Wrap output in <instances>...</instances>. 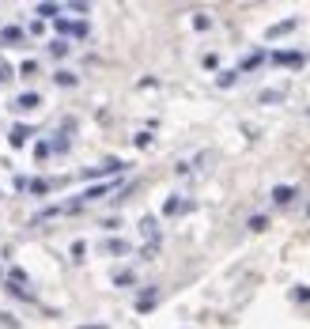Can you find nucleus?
I'll return each instance as SVG.
<instances>
[{
  "mask_svg": "<svg viewBox=\"0 0 310 329\" xmlns=\"http://www.w3.org/2000/svg\"><path fill=\"white\" fill-rule=\"evenodd\" d=\"M273 61L276 64H303V53H284L280 50V53H273Z\"/></svg>",
  "mask_w": 310,
  "mask_h": 329,
  "instance_id": "nucleus-7",
  "label": "nucleus"
},
{
  "mask_svg": "<svg viewBox=\"0 0 310 329\" xmlns=\"http://www.w3.org/2000/svg\"><path fill=\"white\" fill-rule=\"evenodd\" d=\"M31 189H34V193H50V182L38 178V182H31Z\"/></svg>",
  "mask_w": 310,
  "mask_h": 329,
  "instance_id": "nucleus-17",
  "label": "nucleus"
},
{
  "mask_svg": "<svg viewBox=\"0 0 310 329\" xmlns=\"http://www.w3.org/2000/svg\"><path fill=\"white\" fill-rule=\"evenodd\" d=\"M121 170H125V163H121V159H106L102 167H91V170H87V178H102V174H121Z\"/></svg>",
  "mask_w": 310,
  "mask_h": 329,
  "instance_id": "nucleus-1",
  "label": "nucleus"
},
{
  "mask_svg": "<svg viewBox=\"0 0 310 329\" xmlns=\"http://www.w3.org/2000/svg\"><path fill=\"white\" fill-rule=\"evenodd\" d=\"M57 83H61V87H72L76 76H72V72H57Z\"/></svg>",
  "mask_w": 310,
  "mask_h": 329,
  "instance_id": "nucleus-14",
  "label": "nucleus"
},
{
  "mask_svg": "<svg viewBox=\"0 0 310 329\" xmlns=\"http://www.w3.org/2000/svg\"><path fill=\"white\" fill-rule=\"evenodd\" d=\"M292 27H295V23H292V19H287V23H276V27H273V31H269V38H276V34H287V31H292Z\"/></svg>",
  "mask_w": 310,
  "mask_h": 329,
  "instance_id": "nucleus-13",
  "label": "nucleus"
},
{
  "mask_svg": "<svg viewBox=\"0 0 310 329\" xmlns=\"http://www.w3.org/2000/svg\"><path fill=\"white\" fill-rule=\"evenodd\" d=\"M38 15L42 19H57L61 15V4H38Z\"/></svg>",
  "mask_w": 310,
  "mask_h": 329,
  "instance_id": "nucleus-10",
  "label": "nucleus"
},
{
  "mask_svg": "<svg viewBox=\"0 0 310 329\" xmlns=\"http://www.w3.org/2000/svg\"><path fill=\"white\" fill-rule=\"evenodd\" d=\"M27 140H31V129H27V125H15L12 137H8V144H12V148H23Z\"/></svg>",
  "mask_w": 310,
  "mask_h": 329,
  "instance_id": "nucleus-3",
  "label": "nucleus"
},
{
  "mask_svg": "<svg viewBox=\"0 0 310 329\" xmlns=\"http://www.w3.org/2000/svg\"><path fill=\"white\" fill-rule=\"evenodd\" d=\"M38 102H42V99H38L34 91H27V95H19V99H15V110H34Z\"/></svg>",
  "mask_w": 310,
  "mask_h": 329,
  "instance_id": "nucleus-5",
  "label": "nucleus"
},
{
  "mask_svg": "<svg viewBox=\"0 0 310 329\" xmlns=\"http://www.w3.org/2000/svg\"><path fill=\"white\" fill-rule=\"evenodd\" d=\"M106 254H129V243H121V238H110V243H102Z\"/></svg>",
  "mask_w": 310,
  "mask_h": 329,
  "instance_id": "nucleus-8",
  "label": "nucleus"
},
{
  "mask_svg": "<svg viewBox=\"0 0 310 329\" xmlns=\"http://www.w3.org/2000/svg\"><path fill=\"white\" fill-rule=\"evenodd\" d=\"M235 76L238 72H219V87H231V83H235Z\"/></svg>",
  "mask_w": 310,
  "mask_h": 329,
  "instance_id": "nucleus-16",
  "label": "nucleus"
},
{
  "mask_svg": "<svg viewBox=\"0 0 310 329\" xmlns=\"http://www.w3.org/2000/svg\"><path fill=\"white\" fill-rule=\"evenodd\" d=\"M50 53H53V57H64V53H69V42H61V38L50 42Z\"/></svg>",
  "mask_w": 310,
  "mask_h": 329,
  "instance_id": "nucleus-11",
  "label": "nucleus"
},
{
  "mask_svg": "<svg viewBox=\"0 0 310 329\" xmlns=\"http://www.w3.org/2000/svg\"><path fill=\"white\" fill-rule=\"evenodd\" d=\"M250 231H265V216H254V220H250Z\"/></svg>",
  "mask_w": 310,
  "mask_h": 329,
  "instance_id": "nucleus-18",
  "label": "nucleus"
},
{
  "mask_svg": "<svg viewBox=\"0 0 310 329\" xmlns=\"http://www.w3.org/2000/svg\"><path fill=\"white\" fill-rule=\"evenodd\" d=\"M118 182H102V186H91V189H83V197H80V205H87V201H99V197H106Z\"/></svg>",
  "mask_w": 310,
  "mask_h": 329,
  "instance_id": "nucleus-2",
  "label": "nucleus"
},
{
  "mask_svg": "<svg viewBox=\"0 0 310 329\" xmlns=\"http://www.w3.org/2000/svg\"><path fill=\"white\" fill-rule=\"evenodd\" d=\"M265 61V53H254V57H246V61H242V69H254V64H261Z\"/></svg>",
  "mask_w": 310,
  "mask_h": 329,
  "instance_id": "nucleus-15",
  "label": "nucleus"
},
{
  "mask_svg": "<svg viewBox=\"0 0 310 329\" xmlns=\"http://www.w3.org/2000/svg\"><path fill=\"white\" fill-rule=\"evenodd\" d=\"M189 205H186V201H167V208H163V212H167V216H174V212H186Z\"/></svg>",
  "mask_w": 310,
  "mask_h": 329,
  "instance_id": "nucleus-12",
  "label": "nucleus"
},
{
  "mask_svg": "<svg viewBox=\"0 0 310 329\" xmlns=\"http://www.w3.org/2000/svg\"><path fill=\"white\" fill-rule=\"evenodd\" d=\"M292 197H295V186H276V189H273V201H276V205H287Z\"/></svg>",
  "mask_w": 310,
  "mask_h": 329,
  "instance_id": "nucleus-6",
  "label": "nucleus"
},
{
  "mask_svg": "<svg viewBox=\"0 0 310 329\" xmlns=\"http://www.w3.org/2000/svg\"><path fill=\"white\" fill-rule=\"evenodd\" d=\"M57 27H61L64 34H87V23H69V19H61Z\"/></svg>",
  "mask_w": 310,
  "mask_h": 329,
  "instance_id": "nucleus-9",
  "label": "nucleus"
},
{
  "mask_svg": "<svg viewBox=\"0 0 310 329\" xmlns=\"http://www.w3.org/2000/svg\"><path fill=\"white\" fill-rule=\"evenodd\" d=\"M0 42L4 46H19L23 42V31H19V27H4V31H0Z\"/></svg>",
  "mask_w": 310,
  "mask_h": 329,
  "instance_id": "nucleus-4",
  "label": "nucleus"
}]
</instances>
